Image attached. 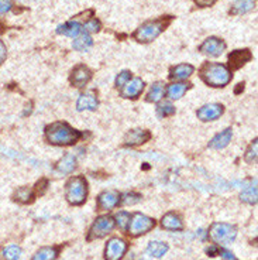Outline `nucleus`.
I'll return each mask as SVG.
<instances>
[{"instance_id": "9d476101", "label": "nucleus", "mask_w": 258, "mask_h": 260, "mask_svg": "<svg viewBox=\"0 0 258 260\" xmlns=\"http://www.w3.org/2000/svg\"><path fill=\"white\" fill-rule=\"evenodd\" d=\"M225 112V108L223 105L220 103H208L205 106H202L199 110H198V118L202 120V122H213L219 119Z\"/></svg>"}, {"instance_id": "9b49d317", "label": "nucleus", "mask_w": 258, "mask_h": 260, "mask_svg": "<svg viewBox=\"0 0 258 260\" xmlns=\"http://www.w3.org/2000/svg\"><path fill=\"white\" fill-rule=\"evenodd\" d=\"M120 202V194L115 190H109L102 193L98 197V210L99 211H110L116 208Z\"/></svg>"}, {"instance_id": "bb28decb", "label": "nucleus", "mask_w": 258, "mask_h": 260, "mask_svg": "<svg viewBox=\"0 0 258 260\" xmlns=\"http://www.w3.org/2000/svg\"><path fill=\"white\" fill-rule=\"evenodd\" d=\"M164 82H155L152 84V86L150 88V92L147 95V101L148 102H159L162 99L164 93H165V86H164Z\"/></svg>"}, {"instance_id": "a19ab883", "label": "nucleus", "mask_w": 258, "mask_h": 260, "mask_svg": "<svg viewBox=\"0 0 258 260\" xmlns=\"http://www.w3.org/2000/svg\"><path fill=\"white\" fill-rule=\"evenodd\" d=\"M206 252H208V255H210V256L219 255V246H216V245H215V246H210V248H209Z\"/></svg>"}, {"instance_id": "f257e3e1", "label": "nucleus", "mask_w": 258, "mask_h": 260, "mask_svg": "<svg viewBox=\"0 0 258 260\" xmlns=\"http://www.w3.org/2000/svg\"><path fill=\"white\" fill-rule=\"evenodd\" d=\"M81 136H82L81 132L72 129L68 123H64V122L52 123L45 130V137L48 143L55 144V146H71L78 142L81 139Z\"/></svg>"}, {"instance_id": "4c0bfd02", "label": "nucleus", "mask_w": 258, "mask_h": 260, "mask_svg": "<svg viewBox=\"0 0 258 260\" xmlns=\"http://www.w3.org/2000/svg\"><path fill=\"white\" fill-rule=\"evenodd\" d=\"M219 255L222 256L223 260H237V258L234 256L233 253L229 252V251H225V249H219Z\"/></svg>"}, {"instance_id": "cd10ccee", "label": "nucleus", "mask_w": 258, "mask_h": 260, "mask_svg": "<svg viewBox=\"0 0 258 260\" xmlns=\"http://www.w3.org/2000/svg\"><path fill=\"white\" fill-rule=\"evenodd\" d=\"M13 198H14V201L20 202V204H30L34 198L33 190L28 187H21L14 193Z\"/></svg>"}, {"instance_id": "1a4fd4ad", "label": "nucleus", "mask_w": 258, "mask_h": 260, "mask_svg": "<svg viewBox=\"0 0 258 260\" xmlns=\"http://www.w3.org/2000/svg\"><path fill=\"white\" fill-rule=\"evenodd\" d=\"M226 50V42L217 37H209L200 44L199 51L209 57H219Z\"/></svg>"}, {"instance_id": "aec40b11", "label": "nucleus", "mask_w": 258, "mask_h": 260, "mask_svg": "<svg viewBox=\"0 0 258 260\" xmlns=\"http://www.w3.org/2000/svg\"><path fill=\"white\" fill-rule=\"evenodd\" d=\"M256 8V0H236L230 8V14L233 16H242Z\"/></svg>"}, {"instance_id": "b1692460", "label": "nucleus", "mask_w": 258, "mask_h": 260, "mask_svg": "<svg viewBox=\"0 0 258 260\" xmlns=\"http://www.w3.org/2000/svg\"><path fill=\"white\" fill-rule=\"evenodd\" d=\"M169 251V246L167 244H164V242H158V241H155V242H151L148 246H147V253L150 255L151 258H155V259H161V258H164L167 252Z\"/></svg>"}, {"instance_id": "2f4dec72", "label": "nucleus", "mask_w": 258, "mask_h": 260, "mask_svg": "<svg viewBox=\"0 0 258 260\" xmlns=\"http://www.w3.org/2000/svg\"><path fill=\"white\" fill-rule=\"evenodd\" d=\"M130 214L129 212H126V211H119L116 215H115V224H116L117 227L120 228L122 231H127V228H129V224H130Z\"/></svg>"}, {"instance_id": "c85d7f7f", "label": "nucleus", "mask_w": 258, "mask_h": 260, "mask_svg": "<svg viewBox=\"0 0 258 260\" xmlns=\"http://www.w3.org/2000/svg\"><path fill=\"white\" fill-rule=\"evenodd\" d=\"M157 116L159 119L168 118V116H172L175 113V106L171 103V102H161L157 106Z\"/></svg>"}, {"instance_id": "4468645a", "label": "nucleus", "mask_w": 258, "mask_h": 260, "mask_svg": "<svg viewBox=\"0 0 258 260\" xmlns=\"http://www.w3.org/2000/svg\"><path fill=\"white\" fill-rule=\"evenodd\" d=\"M92 79V71L86 65H78L74 68L72 75H71V82L78 88H82Z\"/></svg>"}, {"instance_id": "e433bc0d", "label": "nucleus", "mask_w": 258, "mask_h": 260, "mask_svg": "<svg viewBox=\"0 0 258 260\" xmlns=\"http://www.w3.org/2000/svg\"><path fill=\"white\" fill-rule=\"evenodd\" d=\"M13 7L11 0H0V14H6Z\"/></svg>"}, {"instance_id": "c756f323", "label": "nucleus", "mask_w": 258, "mask_h": 260, "mask_svg": "<svg viewBox=\"0 0 258 260\" xmlns=\"http://www.w3.org/2000/svg\"><path fill=\"white\" fill-rule=\"evenodd\" d=\"M240 198H242V201L247 202V204H250V205L257 204V187H256V184L247 187L242 193Z\"/></svg>"}, {"instance_id": "6e6552de", "label": "nucleus", "mask_w": 258, "mask_h": 260, "mask_svg": "<svg viewBox=\"0 0 258 260\" xmlns=\"http://www.w3.org/2000/svg\"><path fill=\"white\" fill-rule=\"evenodd\" d=\"M129 249V245L125 239L112 238L106 245L105 249V259L106 260H122L125 258L126 252Z\"/></svg>"}, {"instance_id": "7c9ffc66", "label": "nucleus", "mask_w": 258, "mask_h": 260, "mask_svg": "<svg viewBox=\"0 0 258 260\" xmlns=\"http://www.w3.org/2000/svg\"><path fill=\"white\" fill-rule=\"evenodd\" d=\"M1 256L4 260H18L21 256V249L17 245H10V246L3 249Z\"/></svg>"}, {"instance_id": "0eeeda50", "label": "nucleus", "mask_w": 258, "mask_h": 260, "mask_svg": "<svg viewBox=\"0 0 258 260\" xmlns=\"http://www.w3.org/2000/svg\"><path fill=\"white\" fill-rule=\"evenodd\" d=\"M116 227L115 218L109 217V215H102L93 222V225L89 229V235L88 241H95V239H102L105 236H108Z\"/></svg>"}, {"instance_id": "a878e982", "label": "nucleus", "mask_w": 258, "mask_h": 260, "mask_svg": "<svg viewBox=\"0 0 258 260\" xmlns=\"http://www.w3.org/2000/svg\"><path fill=\"white\" fill-rule=\"evenodd\" d=\"M93 45V40L88 33H81L72 42V47L76 51H88Z\"/></svg>"}, {"instance_id": "c9c22d12", "label": "nucleus", "mask_w": 258, "mask_h": 260, "mask_svg": "<svg viewBox=\"0 0 258 260\" xmlns=\"http://www.w3.org/2000/svg\"><path fill=\"white\" fill-rule=\"evenodd\" d=\"M131 78V72L130 71H122L116 78V86L117 88H123Z\"/></svg>"}, {"instance_id": "393cba45", "label": "nucleus", "mask_w": 258, "mask_h": 260, "mask_svg": "<svg viewBox=\"0 0 258 260\" xmlns=\"http://www.w3.org/2000/svg\"><path fill=\"white\" fill-rule=\"evenodd\" d=\"M58 256V248L55 246H44L38 249L31 260H55Z\"/></svg>"}, {"instance_id": "ddd939ff", "label": "nucleus", "mask_w": 258, "mask_h": 260, "mask_svg": "<svg viewBox=\"0 0 258 260\" xmlns=\"http://www.w3.org/2000/svg\"><path fill=\"white\" fill-rule=\"evenodd\" d=\"M144 89V81L140 78H134L131 81H129L127 84L122 88V96L127 99H135L141 95Z\"/></svg>"}, {"instance_id": "f3484780", "label": "nucleus", "mask_w": 258, "mask_h": 260, "mask_svg": "<svg viewBox=\"0 0 258 260\" xmlns=\"http://www.w3.org/2000/svg\"><path fill=\"white\" fill-rule=\"evenodd\" d=\"M232 137H233V132L230 127L225 129L223 132L217 133L210 143H209V147L210 149H215V150H220V149H225L226 146H229V143L232 142Z\"/></svg>"}, {"instance_id": "4be33fe9", "label": "nucleus", "mask_w": 258, "mask_h": 260, "mask_svg": "<svg viewBox=\"0 0 258 260\" xmlns=\"http://www.w3.org/2000/svg\"><path fill=\"white\" fill-rule=\"evenodd\" d=\"M195 71V67L191 65V64H179L171 69V74H169V78L171 79H186L193 74Z\"/></svg>"}, {"instance_id": "412c9836", "label": "nucleus", "mask_w": 258, "mask_h": 260, "mask_svg": "<svg viewBox=\"0 0 258 260\" xmlns=\"http://www.w3.org/2000/svg\"><path fill=\"white\" fill-rule=\"evenodd\" d=\"M189 88H191V84H188V82H174L167 88L168 98L174 99V101L181 99Z\"/></svg>"}, {"instance_id": "20e7f679", "label": "nucleus", "mask_w": 258, "mask_h": 260, "mask_svg": "<svg viewBox=\"0 0 258 260\" xmlns=\"http://www.w3.org/2000/svg\"><path fill=\"white\" fill-rule=\"evenodd\" d=\"M237 236V229L234 225L225 224V222H216L209 229V238L216 246H227L234 242Z\"/></svg>"}, {"instance_id": "423d86ee", "label": "nucleus", "mask_w": 258, "mask_h": 260, "mask_svg": "<svg viewBox=\"0 0 258 260\" xmlns=\"http://www.w3.org/2000/svg\"><path fill=\"white\" fill-rule=\"evenodd\" d=\"M154 227H155V221L154 219L147 217V215H144V214L137 212L130 219V224H129L127 231H129V234L133 236V238H137V236L148 234L150 231L154 229Z\"/></svg>"}, {"instance_id": "5701e85b", "label": "nucleus", "mask_w": 258, "mask_h": 260, "mask_svg": "<svg viewBox=\"0 0 258 260\" xmlns=\"http://www.w3.org/2000/svg\"><path fill=\"white\" fill-rule=\"evenodd\" d=\"M76 167V159L74 154H65L62 159L59 160L57 164V170L62 174H69L72 173Z\"/></svg>"}, {"instance_id": "58836bf2", "label": "nucleus", "mask_w": 258, "mask_h": 260, "mask_svg": "<svg viewBox=\"0 0 258 260\" xmlns=\"http://www.w3.org/2000/svg\"><path fill=\"white\" fill-rule=\"evenodd\" d=\"M6 57H7V48H6L4 42L0 40V65L6 61Z\"/></svg>"}, {"instance_id": "a211bd4d", "label": "nucleus", "mask_w": 258, "mask_h": 260, "mask_svg": "<svg viewBox=\"0 0 258 260\" xmlns=\"http://www.w3.org/2000/svg\"><path fill=\"white\" fill-rule=\"evenodd\" d=\"M161 227L164 228V229H167V231H182V218L178 214H175V212H168L161 219Z\"/></svg>"}, {"instance_id": "39448f33", "label": "nucleus", "mask_w": 258, "mask_h": 260, "mask_svg": "<svg viewBox=\"0 0 258 260\" xmlns=\"http://www.w3.org/2000/svg\"><path fill=\"white\" fill-rule=\"evenodd\" d=\"M65 197L72 205H82L88 197V183L84 177H72L67 183Z\"/></svg>"}, {"instance_id": "72a5a7b5", "label": "nucleus", "mask_w": 258, "mask_h": 260, "mask_svg": "<svg viewBox=\"0 0 258 260\" xmlns=\"http://www.w3.org/2000/svg\"><path fill=\"white\" fill-rule=\"evenodd\" d=\"M257 151H258V143L257 140H254V142L251 143V146L249 147V150L246 153V160H247V163H256L257 161Z\"/></svg>"}, {"instance_id": "6ab92c4d", "label": "nucleus", "mask_w": 258, "mask_h": 260, "mask_svg": "<svg viewBox=\"0 0 258 260\" xmlns=\"http://www.w3.org/2000/svg\"><path fill=\"white\" fill-rule=\"evenodd\" d=\"M82 31V25L78 21H67L64 24L58 25L57 28V33L62 34V35H67V37H71V38H75Z\"/></svg>"}, {"instance_id": "f8f14e48", "label": "nucleus", "mask_w": 258, "mask_h": 260, "mask_svg": "<svg viewBox=\"0 0 258 260\" xmlns=\"http://www.w3.org/2000/svg\"><path fill=\"white\" fill-rule=\"evenodd\" d=\"M251 58H253V54L247 48L246 50L232 51L229 54V65L232 68V71H234V69L242 68L244 64H247L249 61H251Z\"/></svg>"}, {"instance_id": "f03ea898", "label": "nucleus", "mask_w": 258, "mask_h": 260, "mask_svg": "<svg viewBox=\"0 0 258 260\" xmlns=\"http://www.w3.org/2000/svg\"><path fill=\"white\" fill-rule=\"evenodd\" d=\"M202 79L210 86L215 88H223L232 81V71L225 64L219 62H208L200 69Z\"/></svg>"}, {"instance_id": "dca6fc26", "label": "nucleus", "mask_w": 258, "mask_h": 260, "mask_svg": "<svg viewBox=\"0 0 258 260\" xmlns=\"http://www.w3.org/2000/svg\"><path fill=\"white\" fill-rule=\"evenodd\" d=\"M150 132H147L144 129H134L126 134L125 142L127 146H138V144H142L147 140H150Z\"/></svg>"}, {"instance_id": "ea45409f", "label": "nucleus", "mask_w": 258, "mask_h": 260, "mask_svg": "<svg viewBox=\"0 0 258 260\" xmlns=\"http://www.w3.org/2000/svg\"><path fill=\"white\" fill-rule=\"evenodd\" d=\"M199 6H203V7H206V6H210V4H213L216 0H195Z\"/></svg>"}, {"instance_id": "2eb2a0df", "label": "nucleus", "mask_w": 258, "mask_h": 260, "mask_svg": "<svg viewBox=\"0 0 258 260\" xmlns=\"http://www.w3.org/2000/svg\"><path fill=\"white\" fill-rule=\"evenodd\" d=\"M99 105V101L96 98V95L92 92V91H88V92L82 93L79 98H78V102H76V109L78 110H95Z\"/></svg>"}, {"instance_id": "f704fd0d", "label": "nucleus", "mask_w": 258, "mask_h": 260, "mask_svg": "<svg viewBox=\"0 0 258 260\" xmlns=\"http://www.w3.org/2000/svg\"><path fill=\"white\" fill-rule=\"evenodd\" d=\"M84 27L86 31H91V33H99L100 28H102V24H100V21L98 20V18H91V20H88V21L85 23Z\"/></svg>"}, {"instance_id": "473e14b6", "label": "nucleus", "mask_w": 258, "mask_h": 260, "mask_svg": "<svg viewBox=\"0 0 258 260\" xmlns=\"http://www.w3.org/2000/svg\"><path fill=\"white\" fill-rule=\"evenodd\" d=\"M140 201H141V195L140 194L126 193L122 195L119 204H122V205H135V204H138Z\"/></svg>"}, {"instance_id": "7ed1b4c3", "label": "nucleus", "mask_w": 258, "mask_h": 260, "mask_svg": "<svg viewBox=\"0 0 258 260\" xmlns=\"http://www.w3.org/2000/svg\"><path fill=\"white\" fill-rule=\"evenodd\" d=\"M171 20H172V17H164V18H157V20L145 21L144 24H141L135 30L133 37L138 42L154 41L159 34L162 33L168 25H169Z\"/></svg>"}]
</instances>
